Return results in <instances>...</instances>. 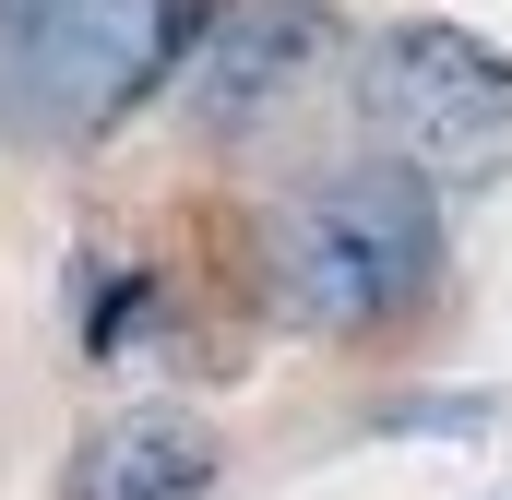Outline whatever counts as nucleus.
I'll use <instances>...</instances> for the list:
<instances>
[{"label": "nucleus", "instance_id": "nucleus-1", "mask_svg": "<svg viewBox=\"0 0 512 500\" xmlns=\"http://www.w3.org/2000/svg\"><path fill=\"white\" fill-rule=\"evenodd\" d=\"M251 262H262V310H274V322L334 334V346H382L405 322H429L441 286H453L441 179L405 167L393 143L334 155V167H310L298 191H274Z\"/></svg>", "mask_w": 512, "mask_h": 500}, {"label": "nucleus", "instance_id": "nucleus-2", "mask_svg": "<svg viewBox=\"0 0 512 500\" xmlns=\"http://www.w3.org/2000/svg\"><path fill=\"white\" fill-rule=\"evenodd\" d=\"M215 0H0V143L84 155L155 96H179V60L203 48Z\"/></svg>", "mask_w": 512, "mask_h": 500}, {"label": "nucleus", "instance_id": "nucleus-3", "mask_svg": "<svg viewBox=\"0 0 512 500\" xmlns=\"http://www.w3.org/2000/svg\"><path fill=\"white\" fill-rule=\"evenodd\" d=\"M346 96L370 143H393L405 167H429L441 191H489L512 179V48L453 24V12H405L382 36H358Z\"/></svg>", "mask_w": 512, "mask_h": 500}, {"label": "nucleus", "instance_id": "nucleus-4", "mask_svg": "<svg viewBox=\"0 0 512 500\" xmlns=\"http://www.w3.org/2000/svg\"><path fill=\"white\" fill-rule=\"evenodd\" d=\"M346 60H358V36L334 0H215L203 48L179 60V120L203 143H251V131L298 120Z\"/></svg>", "mask_w": 512, "mask_h": 500}, {"label": "nucleus", "instance_id": "nucleus-5", "mask_svg": "<svg viewBox=\"0 0 512 500\" xmlns=\"http://www.w3.org/2000/svg\"><path fill=\"white\" fill-rule=\"evenodd\" d=\"M215 477H227V453L179 405H131L108 429H84V453H72V500H215Z\"/></svg>", "mask_w": 512, "mask_h": 500}, {"label": "nucleus", "instance_id": "nucleus-6", "mask_svg": "<svg viewBox=\"0 0 512 500\" xmlns=\"http://www.w3.org/2000/svg\"><path fill=\"white\" fill-rule=\"evenodd\" d=\"M489 417H501V393H393L370 429H441V441H477Z\"/></svg>", "mask_w": 512, "mask_h": 500}]
</instances>
